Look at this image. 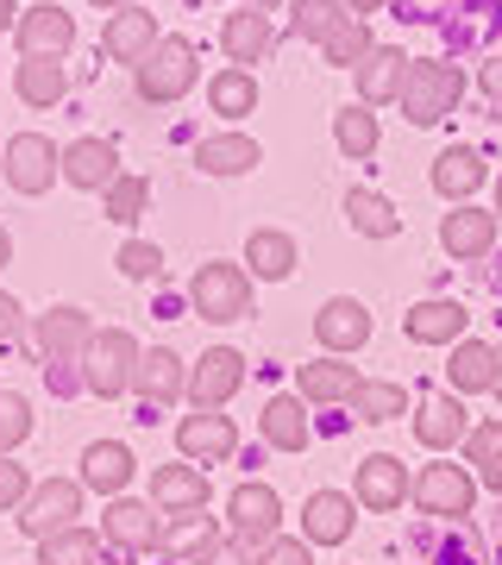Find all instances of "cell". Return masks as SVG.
<instances>
[{
    "label": "cell",
    "instance_id": "6da1fadb",
    "mask_svg": "<svg viewBox=\"0 0 502 565\" xmlns=\"http://www.w3.org/2000/svg\"><path fill=\"white\" fill-rule=\"evenodd\" d=\"M464 95V70L459 63H408V76H402V114L408 126H440Z\"/></svg>",
    "mask_w": 502,
    "mask_h": 565
},
{
    "label": "cell",
    "instance_id": "7a4b0ae2",
    "mask_svg": "<svg viewBox=\"0 0 502 565\" xmlns=\"http://www.w3.org/2000/svg\"><path fill=\"white\" fill-rule=\"evenodd\" d=\"M195 76H201L195 44L189 39H158L151 44V57L139 63V102L170 107V102H182V95L195 88Z\"/></svg>",
    "mask_w": 502,
    "mask_h": 565
},
{
    "label": "cell",
    "instance_id": "3957f363",
    "mask_svg": "<svg viewBox=\"0 0 502 565\" xmlns=\"http://www.w3.org/2000/svg\"><path fill=\"white\" fill-rule=\"evenodd\" d=\"M189 302L201 321H245L252 315V277L239 264H201L189 282Z\"/></svg>",
    "mask_w": 502,
    "mask_h": 565
},
{
    "label": "cell",
    "instance_id": "277c9868",
    "mask_svg": "<svg viewBox=\"0 0 502 565\" xmlns=\"http://www.w3.org/2000/svg\"><path fill=\"white\" fill-rule=\"evenodd\" d=\"M132 371H139V340L120 333V327L95 333V345L82 352V384L95 390V396H126L132 390Z\"/></svg>",
    "mask_w": 502,
    "mask_h": 565
},
{
    "label": "cell",
    "instance_id": "5b68a950",
    "mask_svg": "<svg viewBox=\"0 0 502 565\" xmlns=\"http://www.w3.org/2000/svg\"><path fill=\"white\" fill-rule=\"evenodd\" d=\"M226 522H233V541L258 559L264 546L277 541V522H282V503L270 484H239L233 497H226Z\"/></svg>",
    "mask_w": 502,
    "mask_h": 565
},
{
    "label": "cell",
    "instance_id": "8992f818",
    "mask_svg": "<svg viewBox=\"0 0 502 565\" xmlns=\"http://www.w3.org/2000/svg\"><path fill=\"white\" fill-rule=\"evenodd\" d=\"M0 170H7V182L20 195H44L63 177V151L44 132H20V139H7V151H0Z\"/></svg>",
    "mask_w": 502,
    "mask_h": 565
},
{
    "label": "cell",
    "instance_id": "52a82bcc",
    "mask_svg": "<svg viewBox=\"0 0 502 565\" xmlns=\"http://www.w3.org/2000/svg\"><path fill=\"white\" fill-rule=\"evenodd\" d=\"M408 497H415L427 515L452 522V515H471V503H478V484H471V471H464V465H427L421 478L408 484Z\"/></svg>",
    "mask_w": 502,
    "mask_h": 565
},
{
    "label": "cell",
    "instance_id": "ba28073f",
    "mask_svg": "<svg viewBox=\"0 0 502 565\" xmlns=\"http://www.w3.org/2000/svg\"><path fill=\"white\" fill-rule=\"evenodd\" d=\"M76 515H82V484L51 478V484H39L32 497H25L20 527L32 534V541H51V534H63V527H76Z\"/></svg>",
    "mask_w": 502,
    "mask_h": 565
},
{
    "label": "cell",
    "instance_id": "9c48e42d",
    "mask_svg": "<svg viewBox=\"0 0 502 565\" xmlns=\"http://www.w3.org/2000/svg\"><path fill=\"white\" fill-rule=\"evenodd\" d=\"M177 446H182V459L221 465V459H233V452H239V427L226 422L221 408H195V415H182Z\"/></svg>",
    "mask_w": 502,
    "mask_h": 565
},
{
    "label": "cell",
    "instance_id": "30bf717a",
    "mask_svg": "<svg viewBox=\"0 0 502 565\" xmlns=\"http://www.w3.org/2000/svg\"><path fill=\"white\" fill-rule=\"evenodd\" d=\"M13 39H20V57H63L76 44V20L63 13L57 0H39L32 13H20Z\"/></svg>",
    "mask_w": 502,
    "mask_h": 565
},
{
    "label": "cell",
    "instance_id": "8fae6325",
    "mask_svg": "<svg viewBox=\"0 0 502 565\" xmlns=\"http://www.w3.org/2000/svg\"><path fill=\"white\" fill-rule=\"evenodd\" d=\"M239 384H245V359L233 352V345H214V352H201V364L189 371V403L221 408V403H233Z\"/></svg>",
    "mask_w": 502,
    "mask_h": 565
},
{
    "label": "cell",
    "instance_id": "7c38bea8",
    "mask_svg": "<svg viewBox=\"0 0 502 565\" xmlns=\"http://www.w3.org/2000/svg\"><path fill=\"white\" fill-rule=\"evenodd\" d=\"M32 340H39L44 359H82L88 345H95V321H88V308H44L39 327H32Z\"/></svg>",
    "mask_w": 502,
    "mask_h": 565
},
{
    "label": "cell",
    "instance_id": "4fadbf2b",
    "mask_svg": "<svg viewBox=\"0 0 502 565\" xmlns=\"http://www.w3.org/2000/svg\"><path fill=\"white\" fill-rule=\"evenodd\" d=\"M221 527L207 522L201 509H182V515H163V553H170V565H207L214 553H221Z\"/></svg>",
    "mask_w": 502,
    "mask_h": 565
},
{
    "label": "cell",
    "instance_id": "5bb4252c",
    "mask_svg": "<svg viewBox=\"0 0 502 565\" xmlns=\"http://www.w3.org/2000/svg\"><path fill=\"white\" fill-rule=\"evenodd\" d=\"M132 390L145 396V408H170L177 396H189V371H182V359L170 345H151V352H139Z\"/></svg>",
    "mask_w": 502,
    "mask_h": 565
},
{
    "label": "cell",
    "instance_id": "9a60e30c",
    "mask_svg": "<svg viewBox=\"0 0 502 565\" xmlns=\"http://www.w3.org/2000/svg\"><path fill=\"white\" fill-rule=\"evenodd\" d=\"M314 340L333 352V359H345V352H359L364 340H371V308L352 302V296H333V302L314 315Z\"/></svg>",
    "mask_w": 502,
    "mask_h": 565
},
{
    "label": "cell",
    "instance_id": "2e32d148",
    "mask_svg": "<svg viewBox=\"0 0 502 565\" xmlns=\"http://www.w3.org/2000/svg\"><path fill=\"white\" fill-rule=\"evenodd\" d=\"M440 245L452 252L459 264H471V258H483L490 245H496V214L490 207H471V202H459L452 214L440 221Z\"/></svg>",
    "mask_w": 502,
    "mask_h": 565
},
{
    "label": "cell",
    "instance_id": "e0dca14e",
    "mask_svg": "<svg viewBox=\"0 0 502 565\" xmlns=\"http://www.w3.org/2000/svg\"><path fill=\"white\" fill-rule=\"evenodd\" d=\"M100 534L114 546H132V553H151L163 546V515H151V503H132V497H114V509L100 515Z\"/></svg>",
    "mask_w": 502,
    "mask_h": 565
},
{
    "label": "cell",
    "instance_id": "ac0fdd59",
    "mask_svg": "<svg viewBox=\"0 0 502 565\" xmlns=\"http://www.w3.org/2000/svg\"><path fill=\"white\" fill-rule=\"evenodd\" d=\"M352 497H359L364 509H377V515L402 509V497H408V471H402L396 452H371V459L359 465V484H352Z\"/></svg>",
    "mask_w": 502,
    "mask_h": 565
},
{
    "label": "cell",
    "instance_id": "d6986e66",
    "mask_svg": "<svg viewBox=\"0 0 502 565\" xmlns=\"http://www.w3.org/2000/svg\"><path fill=\"white\" fill-rule=\"evenodd\" d=\"M464 321H471V308L446 302V296L415 302L408 315H402V327H408V340H415V345H459L464 340Z\"/></svg>",
    "mask_w": 502,
    "mask_h": 565
},
{
    "label": "cell",
    "instance_id": "ffe728a7",
    "mask_svg": "<svg viewBox=\"0 0 502 565\" xmlns=\"http://www.w3.org/2000/svg\"><path fill=\"white\" fill-rule=\"evenodd\" d=\"M352 497H340V490H314L308 497V509H301V534H308V546H345L352 541Z\"/></svg>",
    "mask_w": 502,
    "mask_h": 565
},
{
    "label": "cell",
    "instance_id": "44dd1931",
    "mask_svg": "<svg viewBox=\"0 0 502 565\" xmlns=\"http://www.w3.org/2000/svg\"><path fill=\"white\" fill-rule=\"evenodd\" d=\"M151 44H158V20L139 13V7H120V13L107 20V32H100V51H107L114 63H145Z\"/></svg>",
    "mask_w": 502,
    "mask_h": 565
},
{
    "label": "cell",
    "instance_id": "7402d4cb",
    "mask_svg": "<svg viewBox=\"0 0 502 565\" xmlns=\"http://www.w3.org/2000/svg\"><path fill=\"white\" fill-rule=\"evenodd\" d=\"M114 177H120V145L114 139H76L63 151V182H76V189H107Z\"/></svg>",
    "mask_w": 502,
    "mask_h": 565
},
{
    "label": "cell",
    "instance_id": "603a6c76",
    "mask_svg": "<svg viewBox=\"0 0 502 565\" xmlns=\"http://www.w3.org/2000/svg\"><path fill=\"white\" fill-rule=\"evenodd\" d=\"M471 434V415H464V403L446 390V396H434V403L415 415V440L427 446V452H452V446Z\"/></svg>",
    "mask_w": 502,
    "mask_h": 565
},
{
    "label": "cell",
    "instance_id": "cb8c5ba5",
    "mask_svg": "<svg viewBox=\"0 0 502 565\" xmlns=\"http://www.w3.org/2000/svg\"><path fill=\"white\" fill-rule=\"evenodd\" d=\"M402 76H408V57L396 44H371V57L359 63V102L364 107H383L402 95Z\"/></svg>",
    "mask_w": 502,
    "mask_h": 565
},
{
    "label": "cell",
    "instance_id": "d4e9b609",
    "mask_svg": "<svg viewBox=\"0 0 502 565\" xmlns=\"http://www.w3.org/2000/svg\"><path fill=\"white\" fill-rule=\"evenodd\" d=\"M151 503L163 515L207 509V471H195V465H163V471H151Z\"/></svg>",
    "mask_w": 502,
    "mask_h": 565
},
{
    "label": "cell",
    "instance_id": "484cf974",
    "mask_svg": "<svg viewBox=\"0 0 502 565\" xmlns=\"http://www.w3.org/2000/svg\"><path fill=\"white\" fill-rule=\"evenodd\" d=\"M132 452H126L120 440H95L88 452H82V484L88 490H100V497H120L126 484H132Z\"/></svg>",
    "mask_w": 502,
    "mask_h": 565
},
{
    "label": "cell",
    "instance_id": "4316f807",
    "mask_svg": "<svg viewBox=\"0 0 502 565\" xmlns=\"http://www.w3.org/2000/svg\"><path fill=\"white\" fill-rule=\"evenodd\" d=\"M364 377L352 371L345 359H314V364H301V403H352V390H359Z\"/></svg>",
    "mask_w": 502,
    "mask_h": 565
},
{
    "label": "cell",
    "instance_id": "83f0119b",
    "mask_svg": "<svg viewBox=\"0 0 502 565\" xmlns=\"http://www.w3.org/2000/svg\"><path fill=\"white\" fill-rule=\"evenodd\" d=\"M245 264H252V277L282 282V277L301 264V252H296V239H289V233H277V226H258V233L245 239Z\"/></svg>",
    "mask_w": 502,
    "mask_h": 565
},
{
    "label": "cell",
    "instance_id": "f1b7e54d",
    "mask_svg": "<svg viewBox=\"0 0 502 565\" xmlns=\"http://www.w3.org/2000/svg\"><path fill=\"white\" fill-rule=\"evenodd\" d=\"M345 221H352V233H364V239H396L402 233L396 202L377 195V189H345Z\"/></svg>",
    "mask_w": 502,
    "mask_h": 565
},
{
    "label": "cell",
    "instance_id": "f546056e",
    "mask_svg": "<svg viewBox=\"0 0 502 565\" xmlns=\"http://www.w3.org/2000/svg\"><path fill=\"white\" fill-rule=\"evenodd\" d=\"M258 139H245V132H221V139H201L195 145V163L207 177H245L252 163H258Z\"/></svg>",
    "mask_w": 502,
    "mask_h": 565
},
{
    "label": "cell",
    "instance_id": "4dcf8cb0",
    "mask_svg": "<svg viewBox=\"0 0 502 565\" xmlns=\"http://www.w3.org/2000/svg\"><path fill=\"white\" fill-rule=\"evenodd\" d=\"M221 44H226V57H233V70H245V63H258L264 51H270V13H226L221 25Z\"/></svg>",
    "mask_w": 502,
    "mask_h": 565
},
{
    "label": "cell",
    "instance_id": "1f68e13d",
    "mask_svg": "<svg viewBox=\"0 0 502 565\" xmlns=\"http://www.w3.org/2000/svg\"><path fill=\"white\" fill-rule=\"evenodd\" d=\"M483 177H490V170H483V158L471 151V145H459V151H440V158H434V189H440L446 202H464Z\"/></svg>",
    "mask_w": 502,
    "mask_h": 565
},
{
    "label": "cell",
    "instance_id": "d6a6232c",
    "mask_svg": "<svg viewBox=\"0 0 502 565\" xmlns=\"http://www.w3.org/2000/svg\"><path fill=\"white\" fill-rule=\"evenodd\" d=\"M496 384V345L483 340H459L452 345V396H471V390Z\"/></svg>",
    "mask_w": 502,
    "mask_h": 565
},
{
    "label": "cell",
    "instance_id": "836d02e7",
    "mask_svg": "<svg viewBox=\"0 0 502 565\" xmlns=\"http://www.w3.org/2000/svg\"><path fill=\"white\" fill-rule=\"evenodd\" d=\"M39 565H107V546H100L95 527H63L51 541H39Z\"/></svg>",
    "mask_w": 502,
    "mask_h": 565
},
{
    "label": "cell",
    "instance_id": "e575fe53",
    "mask_svg": "<svg viewBox=\"0 0 502 565\" xmlns=\"http://www.w3.org/2000/svg\"><path fill=\"white\" fill-rule=\"evenodd\" d=\"M63 88H70V76H63L57 57H25L20 63V102L25 107H57Z\"/></svg>",
    "mask_w": 502,
    "mask_h": 565
},
{
    "label": "cell",
    "instance_id": "d590c367",
    "mask_svg": "<svg viewBox=\"0 0 502 565\" xmlns=\"http://www.w3.org/2000/svg\"><path fill=\"white\" fill-rule=\"evenodd\" d=\"M207 107L226 114V120L252 114V107H258V76H252V70H221V76L207 82Z\"/></svg>",
    "mask_w": 502,
    "mask_h": 565
},
{
    "label": "cell",
    "instance_id": "8d00e7d4",
    "mask_svg": "<svg viewBox=\"0 0 502 565\" xmlns=\"http://www.w3.org/2000/svg\"><path fill=\"white\" fill-rule=\"evenodd\" d=\"M264 440L277 452H301L308 446V415H301V396H277L264 408Z\"/></svg>",
    "mask_w": 502,
    "mask_h": 565
},
{
    "label": "cell",
    "instance_id": "74e56055",
    "mask_svg": "<svg viewBox=\"0 0 502 565\" xmlns=\"http://www.w3.org/2000/svg\"><path fill=\"white\" fill-rule=\"evenodd\" d=\"M402 408H408V390L389 384V377H364V384L352 390V415H359V422H396Z\"/></svg>",
    "mask_w": 502,
    "mask_h": 565
},
{
    "label": "cell",
    "instance_id": "f35d334b",
    "mask_svg": "<svg viewBox=\"0 0 502 565\" xmlns=\"http://www.w3.org/2000/svg\"><path fill=\"white\" fill-rule=\"evenodd\" d=\"M333 139H340V151L345 158H371V151H377V114H371V107H340V114H333Z\"/></svg>",
    "mask_w": 502,
    "mask_h": 565
},
{
    "label": "cell",
    "instance_id": "ab89813d",
    "mask_svg": "<svg viewBox=\"0 0 502 565\" xmlns=\"http://www.w3.org/2000/svg\"><path fill=\"white\" fill-rule=\"evenodd\" d=\"M340 20H352V13H345V0H296V39L327 44Z\"/></svg>",
    "mask_w": 502,
    "mask_h": 565
},
{
    "label": "cell",
    "instance_id": "60d3db41",
    "mask_svg": "<svg viewBox=\"0 0 502 565\" xmlns=\"http://www.w3.org/2000/svg\"><path fill=\"white\" fill-rule=\"evenodd\" d=\"M321 51H327V63H333V70H359V63L371 57V32H364V20H340V25H333V39H327Z\"/></svg>",
    "mask_w": 502,
    "mask_h": 565
},
{
    "label": "cell",
    "instance_id": "b9f144b4",
    "mask_svg": "<svg viewBox=\"0 0 502 565\" xmlns=\"http://www.w3.org/2000/svg\"><path fill=\"white\" fill-rule=\"evenodd\" d=\"M145 202H151V182L145 177H114L107 182V221H139L145 214Z\"/></svg>",
    "mask_w": 502,
    "mask_h": 565
},
{
    "label": "cell",
    "instance_id": "7bdbcfd3",
    "mask_svg": "<svg viewBox=\"0 0 502 565\" xmlns=\"http://www.w3.org/2000/svg\"><path fill=\"white\" fill-rule=\"evenodd\" d=\"M25 434H32V408H25V396L0 390V459H7V452H13Z\"/></svg>",
    "mask_w": 502,
    "mask_h": 565
},
{
    "label": "cell",
    "instance_id": "ee69618b",
    "mask_svg": "<svg viewBox=\"0 0 502 565\" xmlns=\"http://www.w3.org/2000/svg\"><path fill=\"white\" fill-rule=\"evenodd\" d=\"M120 270L132 282H158L163 277V252H158V245H145V239H126L120 245Z\"/></svg>",
    "mask_w": 502,
    "mask_h": 565
},
{
    "label": "cell",
    "instance_id": "f6af8a7d",
    "mask_svg": "<svg viewBox=\"0 0 502 565\" xmlns=\"http://www.w3.org/2000/svg\"><path fill=\"white\" fill-rule=\"evenodd\" d=\"M252 565H314V553H308V541H270Z\"/></svg>",
    "mask_w": 502,
    "mask_h": 565
},
{
    "label": "cell",
    "instance_id": "bcb514c9",
    "mask_svg": "<svg viewBox=\"0 0 502 565\" xmlns=\"http://www.w3.org/2000/svg\"><path fill=\"white\" fill-rule=\"evenodd\" d=\"M434 565H483V553H478V541H471V534H452V541L440 546V553H434Z\"/></svg>",
    "mask_w": 502,
    "mask_h": 565
},
{
    "label": "cell",
    "instance_id": "7dc6e473",
    "mask_svg": "<svg viewBox=\"0 0 502 565\" xmlns=\"http://www.w3.org/2000/svg\"><path fill=\"white\" fill-rule=\"evenodd\" d=\"M496 446H502V422H483V427H471V434H464V452H471V465H483Z\"/></svg>",
    "mask_w": 502,
    "mask_h": 565
},
{
    "label": "cell",
    "instance_id": "c3c4849f",
    "mask_svg": "<svg viewBox=\"0 0 502 565\" xmlns=\"http://www.w3.org/2000/svg\"><path fill=\"white\" fill-rule=\"evenodd\" d=\"M13 503H25V465L0 459V509H13Z\"/></svg>",
    "mask_w": 502,
    "mask_h": 565
},
{
    "label": "cell",
    "instance_id": "681fc988",
    "mask_svg": "<svg viewBox=\"0 0 502 565\" xmlns=\"http://www.w3.org/2000/svg\"><path fill=\"white\" fill-rule=\"evenodd\" d=\"M7 340H20V302L13 296H0V345Z\"/></svg>",
    "mask_w": 502,
    "mask_h": 565
},
{
    "label": "cell",
    "instance_id": "f907efd6",
    "mask_svg": "<svg viewBox=\"0 0 502 565\" xmlns=\"http://www.w3.org/2000/svg\"><path fill=\"white\" fill-rule=\"evenodd\" d=\"M478 478H483V484H490V490L502 497V446H496V452H490V459L478 465Z\"/></svg>",
    "mask_w": 502,
    "mask_h": 565
},
{
    "label": "cell",
    "instance_id": "816d5d0a",
    "mask_svg": "<svg viewBox=\"0 0 502 565\" xmlns=\"http://www.w3.org/2000/svg\"><path fill=\"white\" fill-rule=\"evenodd\" d=\"M483 95H490V102H502V57L483 63Z\"/></svg>",
    "mask_w": 502,
    "mask_h": 565
},
{
    "label": "cell",
    "instance_id": "f5cc1de1",
    "mask_svg": "<svg viewBox=\"0 0 502 565\" xmlns=\"http://www.w3.org/2000/svg\"><path fill=\"white\" fill-rule=\"evenodd\" d=\"M207 565H252V553H245V546L233 541V546H221V553H214V559H207Z\"/></svg>",
    "mask_w": 502,
    "mask_h": 565
},
{
    "label": "cell",
    "instance_id": "db71d44e",
    "mask_svg": "<svg viewBox=\"0 0 502 565\" xmlns=\"http://www.w3.org/2000/svg\"><path fill=\"white\" fill-rule=\"evenodd\" d=\"M13 25H20V7H13V0H0V32H13Z\"/></svg>",
    "mask_w": 502,
    "mask_h": 565
},
{
    "label": "cell",
    "instance_id": "11a10c76",
    "mask_svg": "<svg viewBox=\"0 0 502 565\" xmlns=\"http://www.w3.org/2000/svg\"><path fill=\"white\" fill-rule=\"evenodd\" d=\"M383 0H345V13H352V20H364V13H377Z\"/></svg>",
    "mask_w": 502,
    "mask_h": 565
},
{
    "label": "cell",
    "instance_id": "9f6ffc18",
    "mask_svg": "<svg viewBox=\"0 0 502 565\" xmlns=\"http://www.w3.org/2000/svg\"><path fill=\"white\" fill-rule=\"evenodd\" d=\"M13 258V239H7V226H0V264Z\"/></svg>",
    "mask_w": 502,
    "mask_h": 565
},
{
    "label": "cell",
    "instance_id": "6f0895ef",
    "mask_svg": "<svg viewBox=\"0 0 502 565\" xmlns=\"http://www.w3.org/2000/svg\"><path fill=\"white\" fill-rule=\"evenodd\" d=\"M245 7H252V13H270V7H282V0H245Z\"/></svg>",
    "mask_w": 502,
    "mask_h": 565
},
{
    "label": "cell",
    "instance_id": "680465c9",
    "mask_svg": "<svg viewBox=\"0 0 502 565\" xmlns=\"http://www.w3.org/2000/svg\"><path fill=\"white\" fill-rule=\"evenodd\" d=\"M490 390H496V396H502V352H496V384H490Z\"/></svg>",
    "mask_w": 502,
    "mask_h": 565
},
{
    "label": "cell",
    "instance_id": "91938a15",
    "mask_svg": "<svg viewBox=\"0 0 502 565\" xmlns=\"http://www.w3.org/2000/svg\"><path fill=\"white\" fill-rule=\"evenodd\" d=\"M490 214H502V182H496V207H490Z\"/></svg>",
    "mask_w": 502,
    "mask_h": 565
},
{
    "label": "cell",
    "instance_id": "94428289",
    "mask_svg": "<svg viewBox=\"0 0 502 565\" xmlns=\"http://www.w3.org/2000/svg\"><path fill=\"white\" fill-rule=\"evenodd\" d=\"M95 7H126V0H95Z\"/></svg>",
    "mask_w": 502,
    "mask_h": 565
}]
</instances>
